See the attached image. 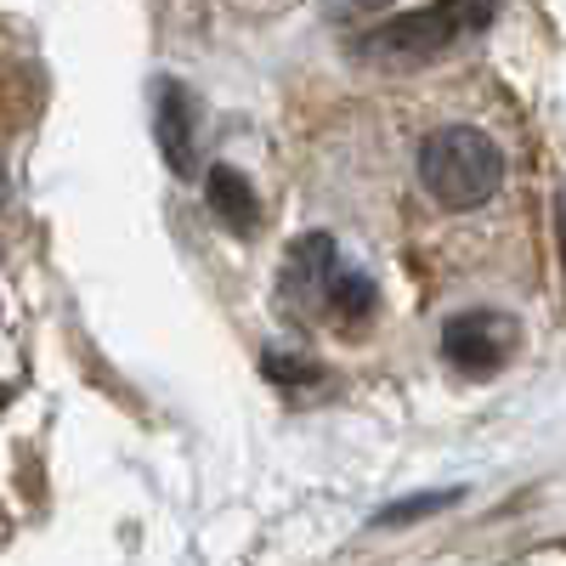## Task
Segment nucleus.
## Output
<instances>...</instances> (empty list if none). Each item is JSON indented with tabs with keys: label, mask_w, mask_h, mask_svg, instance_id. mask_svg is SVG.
<instances>
[{
	"label": "nucleus",
	"mask_w": 566,
	"mask_h": 566,
	"mask_svg": "<svg viewBox=\"0 0 566 566\" xmlns=\"http://www.w3.org/2000/svg\"><path fill=\"white\" fill-rule=\"evenodd\" d=\"M159 148L176 176H199V108L187 85L159 91Z\"/></svg>",
	"instance_id": "nucleus-4"
},
{
	"label": "nucleus",
	"mask_w": 566,
	"mask_h": 566,
	"mask_svg": "<svg viewBox=\"0 0 566 566\" xmlns=\"http://www.w3.org/2000/svg\"><path fill=\"white\" fill-rule=\"evenodd\" d=\"M453 493H431V499H413V504H397V510H386L380 522H413V515H424V510H437V504H448Z\"/></svg>",
	"instance_id": "nucleus-7"
},
{
	"label": "nucleus",
	"mask_w": 566,
	"mask_h": 566,
	"mask_svg": "<svg viewBox=\"0 0 566 566\" xmlns=\"http://www.w3.org/2000/svg\"><path fill=\"white\" fill-rule=\"evenodd\" d=\"M555 239H560V266H566V187H560V199H555Z\"/></svg>",
	"instance_id": "nucleus-8"
},
{
	"label": "nucleus",
	"mask_w": 566,
	"mask_h": 566,
	"mask_svg": "<svg viewBox=\"0 0 566 566\" xmlns=\"http://www.w3.org/2000/svg\"><path fill=\"white\" fill-rule=\"evenodd\" d=\"M374 306H380V290H374V277L357 272V266H335L323 283V301H317V317H328L340 328V335H357V328H368Z\"/></svg>",
	"instance_id": "nucleus-5"
},
{
	"label": "nucleus",
	"mask_w": 566,
	"mask_h": 566,
	"mask_svg": "<svg viewBox=\"0 0 566 566\" xmlns=\"http://www.w3.org/2000/svg\"><path fill=\"white\" fill-rule=\"evenodd\" d=\"M493 12H499V0H431V7H413V12L380 23L357 45V57L380 63V69H419V63L442 57L448 45L482 34L493 23Z\"/></svg>",
	"instance_id": "nucleus-1"
},
{
	"label": "nucleus",
	"mask_w": 566,
	"mask_h": 566,
	"mask_svg": "<svg viewBox=\"0 0 566 566\" xmlns=\"http://www.w3.org/2000/svg\"><path fill=\"white\" fill-rule=\"evenodd\" d=\"M205 199H210V210H216V221L227 227V232H255V216H261V199H255V187H250V176L244 170H232V165H210V176H205Z\"/></svg>",
	"instance_id": "nucleus-6"
},
{
	"label": "nucleus",
	"mask_w": 566,
	"mask_h": 566,
	"mask_svg": "<svg viewBox=\"0 0 566 566\" xmlns=\"http://www.w3.org/2000/svg\"><path fill=\"white\" fill-rule=\"evenodd\" d=\"M419 181L442 210H476L499 193L504 154L476 125H442L437 136H424V148H419Z\"/></svg>",
	"instance_id": "nucleus-2"
},
{
	"label": "nucleus",
	"mask_w": 566,
	"mask_h": 566,
	"mask_svg": "<svg viewBox=\"0 0 566 566\" xmlns=\"http://www.w3.org/2000/svg\"><path fill=\"white\" fill-rule=\"evenodd\" d=\"M522 346V328H515V317L504 312H459L448 328H442V352L453 368L464 374H493L510 363V352Z\"/></svg>",
	"instance_id": "nucleus-3"
}]
</instances>
